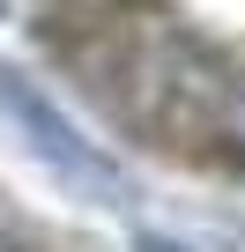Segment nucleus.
Segmentation results:
<instances>
[{"mask_svg":"<svg viewBox=\"0 0 245 252\" xmlns=\"http://www.w3.org/2000/svg\"><path fill=\"white\" fill-rule=\"evenodd\" d=\"M0 119L23 134V149H30L67 193H82V200H97V208H119V200H127V171H119L97 141H82V126H74L37 82H23L15 67H0Z\"/></svg>","mask_w":245,"mask_h":252,"instance_id":"1","label":"nucleus"},{"mask_svg":"<svg viewBox=\"0 0 245 252\" xmlns=\"http://www.w3.org/2000/svg\"><path fill=\"white\" fill-rule=\"evenodd\" d=\"M223 126H230V141H238V156H245V82L230 89V111H223Z\"/></svg>","mask_w":245,"mask_h":252,"instance_id":"2","label":"nucleus"}]
</instances>
